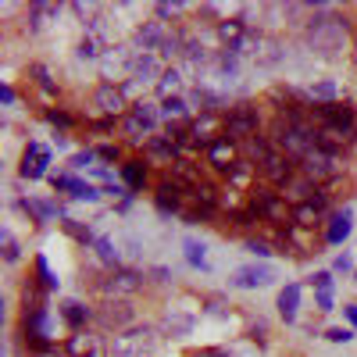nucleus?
<instances>
[{
    "label": "nucleus",
    "mask_w": 357,
    "mask_h": 357,
    "mask_svg": "<svg viewBox=\"0 0 357 357\" xmlns=\"http://www.w3.org/2000/svg\"><path fill=\"white\" fill-rule=\"evenodd\" d=\"M29 75H33V79H36V86L43 89V93H47V97H54V82H50V72H47L43 65H29Z\"/></svg>",
    "instance_id": "obj_44"
},
{
    "label": "nucleus",
    "mask_w": 357,
    "mask_h": 357,
    "mask_svg": "<svg viewBox=\"0 0 357 357\" xmlns=\"http://www.w3.org/2000/svg\"><path fill=\"white\" fill-rule=\"evenodd\" d=\"M93 250H97V261L107 268V272H111V268H122V257H118V247L107 240V236H97Z\"/></svg>",
    "instance_id": "obj_36"
},
{
    "label": "nucleus",
    "mask_w": 357,
    "mask_h": 357,
    "mask_svg": "<svg viewBox=\"0 0 357 357\" xmlns=\"http://www.w3.org/2000/svg\"><path fill=\"white\" fill-rule=\"evenodd\" d=\"M57 4H43V0H36V4H29V33H40V29L47 25V18H57Z\"/></svg>",
    "instance_id": "obj_33"
},
{
    "label": "nucleus",
    "mask_w": 357,
    "mask_h": 357,
    "mask_svg": "<svg viewBox=\"0 0 357 357\" xmlns=\"http://www.w3.org/2000/svg\"><path fill=\"white\" fill-rule=\"evenodd\" d=\"M154 282H168V268H154Z\"/></svg>",
    "instance_id": "obj_58"
},
{
    "label": "nucleus",
    "mask_w": 357,
    "mask_h": 357,
    "mask_svg": "<svg viewBox=\"0 0 357 357\" xmlns=\"http://www.w3.org/2000/svg\"><path fill=\"white\" fill-rule=\"evenodd\" d=\"M279 279V272L272 264H243V268H236L229 286L232 289H264V286H272Z\"/></svg>",
    "instance_id": "obj_14"
},
{
    "label": "nucleus",
    "mask_w": 357,
    "mask_h": 357,
    "mask_svg": "<svg viewBox=\"0 0 357 357\" xmlns=\"http://www.w3.org/2000/svg\"><path fill=\"white\" fill-rule=\"evenodd\" d=\"M118 175H122V183H126V190H129V193H143V190H146V183H151V172H146V165H143V161H136V158L122 161Z\"/></svg>",
    "instance_id": "obj_27"
},
{
    "label": "nucleus",
    "mask_w": 357,
    "mask_h": 357,
    "mask_svg": "<svg viewBox=\"0 0 357 357\" xmlns=\"http://www.w3.org/2000/svg\"><path fill=\"white\" fill-rule=\"evenodd\" d=\"M311 18L304 22V43L321 61H340L350 43V22L340 18L329 4H311Z\"/></svg>",
    "instance_id": "obj_1"
},
{
    "label": "nucleus",
    "mask_w": 357,
    "mask_h": 357,
    "mask_svg": "<svg viewBox=\"0 0 357 357\" xmlns=\"http://www.w3.org/2000/svg\"><path fill=\"white\" fill-rule=\"evenodd\" d=\"M93 321L100 325V329H114V336H122L126 329L136 325V311L126 301H104V307H97Z\"/></svg>",
    "instance_id": "obj_10"
},
{
    "label": "nucleus",
    "mask_w": 357,
    "mask_h": 357,
    "mask_svg": "<svg viewBox=\"0 0 357 357\" xmlns=\"http://www.w3.org/2000/svg\"><path fill=\"white\" fill-rule=\"evenodd\" d=\"M143 154L151 158L154 165H175V161H178V146H175V139L165 132V136H151V139H146Z\"/></svg>",
    "instance_id": "obj_24"
},
{
    "label": "nucleus",
    "mask_w": 357,
    "mask_h": 357,
    "mask_svg": "<svg viewBox=\"0 0 357 357\" xmlns=\"http://www.w3.org/2000/svg\"><path fill=\"white\" fill-rule=\"evenodd\" d=\"M307 97H311L314 104H336V97H340V86H336V79H318V82H311Z\"/></svg>",
    "instance_id": "obj_34"
},
{
    "label": "nucleus",
    "mask_w": 357,
    "mask_h": 357,
    "mask_svg": "<svg viewBox=\"0 0 357 357\" xmlns=\"http://www.w3.org/2000/svg\"><path fill=\"white\" fill-rule=\"evenodd\" d=\"M183 257H186V264L190 268H197V272H207V247L200 243V240H183Z\"/></svg>",
    "instance_id": "obj_35"
},
{
    "label": "nucleus",
    "mask_w": 357,
    "mask_h": 357,
    "mask_svg": "<svg viewBox=\"0 0 357 357\" xmlns=\"http://www.w3.org/2000/svg\"><path fill=\"white\" fill-rule=\"evenodd\" d=\"M186 82H190V75L178 68V65H168L165 72H161V79H158V97L161 100H172V97H183V89H186Z\"/></svg>",
    "instance_id": "obj_23"
},
{
    "label": "nucleus",
    "mask_w": 357,
    "mask_h": 357,
    "mask_svg": "<svg viewBox=\"0 0 357 357\" xmlns=\"http://www.w3.org/2000/svg\"><path fill=\"white\" fill-rule=\"evenodd\" d=\"M340 172V154L325 151V146H314V151L301 161V175H307L311 183H321V178H333Z\"/></svg>",
    "instance_id": "obj_11"
},
{
    "label": "nucleus",
    "mask_w": 357,
    "mask_h": 357,
    "mask_svg": "<svg viewBox=\"0 0 357 357\" xmlns=\"http://www.w3.org/2000/svg\"><path fill=\"white\" fill-rule=\"evenodd\" d=\"M301 293H304L301 282H286V286L279 289V304H275V307H279V318H282L286 325L296 321V311H301Z\"/></svg>",
    "instance_id": "obj_28"
},
{
    "label": "nucleus",
    "mask_w": 357,
    "mask_h": 357,
    "mask_svg": "<svg viewBox=\"0 0 357 357\" xmlns=\"http://www.w3.org/2000/svg\"><path fill=\"white\" fill-rule=\"evenodd\" d=\"M65 357H100V336L97 333H72L68 343H65Z\"/></svg>",
    "instance_id": "obj_25"
},
{
    "label": "nucleus",
    "mask_w": 357,
    "mask_h": 357,
    "mask_svg": "<svg viewBox=\"0 0 357 357\" xmlns=\"http://www.w3.org/2000/svg\"><path fill=\"white\" fill-rule=\"evenodd\" d=\"M47 122H50V126H57V129H72V126H75V118H72V114H65L61 107H50V111H47Z\"/></svg>",
    "instance_id": "obj_46"
},
{
    "label": "nucleus",
    "mask_w": 357,
    "mask_h": 357,
    "mask_svg": "<svg viewBox=\"0 0 357 357\" xmlns=\"http://www.w3.org/2000/svg\"><path fill=\"white\" fill-rule=\"evenodd\" d=\"M57 311H61V321L68 325L72 333H82L86 325H89V321L97 318V311H93V307H86L82 301H65V304L57 307Z\"/></svg>",
    "instance_id": "obj_26"
},
{
    "label": "nucleus",
    "mask_w": 357,
    "mask_h": 357,
    "mask_svg": "<svg viewBox=\"0 0 357 357\" xmlns=\"http://www.w3.org/2000/svg\"><path fill=\"white\" fill-rule=\"evenodd\" d=\"M343 314H347V321H350V329L357 333V304H350V307H343Z\"/></svg>",
    "instance_id": "obj_56"
},
{
    "label": "nucleus",
    "mask_w": 357,
    "mask_h": 357,
    "mask_svg": "<svg viewBox=\"0 0 357 357\" xmlns=\"http://www.w3.org/2000/svg\"><path fill=\"white\" fill-rule=\"evenodd\" d=\"M165 329H168L172 336H190V333H193V314L168 311V318H165Z\"/></svg>",
    "instance_id": "obj_37"
},
{
    "label": "nucleus",
    "mask_w": 357,
    "mask_h": 357,
    "mask_svg": "<svg viewBox=\"0 0 357 357\" xmlns=\"http://www.w3.org/2000/svg\"><path fill=\"white\" fill-rule=\"evenodd\" d=\"M158 122H161V104H154V100H136V104L126 111V118H122V136H126L129 143H136V146H146V139H151L154 129H158Z\"/></svg>",
    "instance_id": "obj_2"
},
{
    "label": "nucleus",
    "mask_w": 357,
    "mask_h": 357,
    "mask_svg": "<svg viewBox=\"0 0 357 357\" xmlns=\"http://www.w3.org/2000/svg\"><path fill=\"white\" fill-rule=\"evenodd\" d=\"M97 158L104 165H118V168H122V146H118V143H104V146H97Z\"/></svg>",
    "instance_id": "obj_43"
},
{
    "label": "nucleus",
    "mask_w": 357,
    "mask_h": 357,
    "mask_svg": "<svg viewBox=\"0 0 357 357\" xmlns=\"http://www.w3.org/2000/svg\"><path fill=\"white\" fill-rule=\"evenodd\" d=\"M0 247H4V261H8V264H15V261L22 257V250H18V240L11 236V229H4V232H0Z\"/></svg>",
    "instance_id": "obj_41"
},
{
    "label": "nucleus",
    "mask_w": 357,
    "mask_h": 357,
    "mask_svg": "<svg viewBox=\"0 0 357 357\" xmlns=\"http://www.w3.org/2000/svg\"><path fill=\"white\" fill-rule=\"evenodd\" d=\"M225 136L236 143H247L250 136H261V111L250 100H240L225 111Z\"/></svg>",
    "instance_id": "obj_4"
},
{
    "label": "nucleus",
    "mask_w": 357,
    "mask_h": 357,
    "mask_svg": "<svg viewBox=\"0 0 357 357\" xmlns=\"http://www.w3.org/2000/svg\"><path fill=\"white\" fill-rule=\"evenodd\" d=\"M0 100H4V104H8V107H11V104H15V89H11V86H8V82H4V86H0Z\"/></svg>",
    "instance_id": "obj_55"
},
{
    "label": "nucleus",
    "mask_w": 357,
    "mask_h": 357,
    "mask_svg": "<svg viewBox=\"0 0 357 357\" xmlns=\"http://www.w3.org/2000/svg\"><path fill=\"white\" fill-rule=\"evenodd\" d=\"M325 340H329V343H350V340H354V329H343V325H333V329H325Z\"/></svg>",
    "instance_id": "obj_48"
},
{
    "label": "nucleus",
    "mask_w": 357,
    "mask_h": 357,
    "mask_svg": "<svg viewBox=\"0 0 357 357\" xmlns=\"http://www.w3.org/2000/svg\"><path fill=\"white\" fill-rule=\"evenodd\" d=\"M47 168H50V151L43 143H29L25 151H22V165H18V175L22 178H29V183H36V178H43L47 175Z\"/></svg>",
    "instance_id": "obj_18"
},
{
    "label": "nucleus",
    "mask_w": 357,
    "mask_h": 357,
    "mask_svg": "<svg viewBox=\"0 0 357 357\" xmlns=\"http://www.w3.org/2000/svg\"><path fill=\"white\" fill-rule=\"evenodd\" d=\"M93 161H97V151H93V146H86V151H79V154L68 158V172L72 175L75 172H89V168H93Z\"/></svg>",
    "instance_id": "obj_40"
},
{
    "label": "nucleus",
    "mask_w": 357,
    "mask_h": 357,
    "mask_svg": "<svg viewBox=\"0 0 357 357\" xmlns=\"http://www.w3.org/2000/svg\"><path fill=\"white\" fill-rule=\"evenodd\" d=\"M22 207H25V215L33 218L36 225H47V222L57 215V204H50V200H33V197H25Z\"/></svg>",
    "instance_id": "obj_32"
},
{
    "label": "nucleus",
    "mask_w": 357,
    "mask_h": 357,
    "mask_svg": "<svg viewBox=\"0 0 357 357\" xmlns=\"http://www.w3.org/2000/svg\"><path fill=\"white\" fill-rule=\"evenodd\" d=\"M207 314H215V318H229V311H225V304H222V301H207Z\"/></svg>",
    "instance_id": "obj_53"
},
{
    "label": "nucleus",
    "mask_w": 357,
    "mask_h": 357,
    "mask_svg": "<svg viewBox=\"0 0 357 357\" xmlns=\"http://www.w3.org/2000/svg\"><path fill=\"white\" fill-rule=\"evenodd\" d=\"M254 50H250V57H254V65H261V68H272V65H279L282 61V47L275 43V40H268V36H250L247 40Z\"/></svg>",
    "instance_id": "obj_22"
},
{
    "label": "nucleus",
    "mask_w": 357,
    "mask_h": 357,
    "mask_svg": "<svg viewBox=\"0 0 357 357\" xmlns=\"http://www.w3.org/2000/svg\"><path fill=\"white\" fill-rule=\"evenodd\" d=\"M190 11V4H168V0H158L154 4V15L165 22V18H178V15H186Z\"/></svg>",
    "instance_id": "obj_42"
},
{
    "label": "nucleus",
    "mask_w": 357,
    "mask_h": 357,
    "mask_svg": "<svg viewBox=\"0 0 357 357\" xmlns=\"http://www.w3.org/2000/svg\"><path fill=\"white\" fill-rule=\"evenodd\" d=\"M354 275H357V268H354Z\"/></svg>",
    "instance_id": "obj_60"
},
{
    "label": "nucleus",
    "mask_w": 357,
    "mask_h": 357,
    "mask_svg": "<svg viewBox=\"0 0 357 357\" xmlns=\"http://www.w3.org/2000/svg\"><path fill=\"white\" fill-rule=\"evenodd\" d=\"M254 172H257V165H250L247 158H240V161H236L229 172H225V178H229V190L232 193H240V190H254Z\"/></svg>",
    "instance_id": "obj_30"
},
{
    "label": "nucleus",
    "mask_w": 357,
    "mask_h": 357,
    "mask_svg": "<svg viewBox=\"0 0 357 357\" xmlns=\"http://www.w3.org/2000/svg\"><path fill=\"white\" fill-rule=\"evenodd\" d=\"M93 129L97 132H111L114 129V118H100V122H93Z\"/></svg>",
    "instance_id": "obj_57"
},
{
    "label": "nucleus",
    "mask_w": 357,
    "mask_h": 357,
    "mask_svg": "<svg viewBox=\"0 0 357 357\" xmlns=\"http://www.w3.org/2000/svg\"><path fill=\"white\" fill-rule=\"evenodd\" d=\"M36 282H40L47 293H54L57 286H61V279H57V275L50 272V261H47L43 254H36Z\"/></svg>",
    "instance_id": "obj_38"
},
{
    "label": "nucleus",
    "mask_w": 357,
    "mask_h": 357,
    "mask_svg": "<svg viewBox=\"0 0 357 357\" xmlns=\"http://www.w3.org/2000/svg\"><path fill=\"white\" fill-rule=\"evenodd\" d=\"M333 268H336V272H354V261H350L347 254H340V257L333 261Z\"/></svg>",
    "instance_id": "obj_54"
},
{
    "label": "nucleus",
    "mask_w": 357,
    "mask_h": 357,
    "mask_svg": "<svg viewBox=\"0 0 357 357\" xmlns=\"http://www.w3.org/2000/svg\"><path fill=\"white\" fill-rule=\"evenodd\" d=\"M143 286V272L136 268H111V272L97 282V289L104 293V301H126Z\"/></svg>",
    "instance_id": "obj_7"
},
{
    "label": "nucleus",
    "mask_w": 357,
    "mask_h": 357,
    "mask_svg": "<svg viewBox=\"0 0 357 357\" xmlns=\"http://www.w3.org/2000/svg\"><path fill=\"white\" fill-rule=\"evenodd\" d=\"M190 100L186 97H172V100H161V118L168 126H190Z\"/></svg>",
    "instance_id": "obj_31"
},
{
    "label": "nucleus",
    "mask_w": 357,
    "mask_h": 357,
    "mask_svg": "<svg viewBox=\"0 0 357 357\" xmlns=\"http://www.w3.org/2000/svg\"><path fill=\"white\" fill-rule=\"evenodd\" d=\"M314 301H318V311H336L333 289H314Z\"/></svg>",
    "instance_id": "obj_49"
},
{
    "label": "nucleus",
    "mask_w": 357,
    "mask_h": 357,
    "mask_svg": "<svg viewBox=\"0 0 357 357\" xmlns=\"http://www.w3.org/2000/svg\"><path fill=\"white\" fill-rule=\"evenodd\" d=\"M261 175L268 178V186H275V190H286L296 175H301V165H296L293 158H286L282 151H272V158H268L261 165Z\"/></svg>",
    "instance_id": "obj_12"
},
{
    "label": "nucleus",
    "mask_w": 357,
    "mask_h": 357,
    "mask_svg": "<svg viewBox=\"0 0 357 357\" xmlns=\"http://www.w3.org/2000/svg\"><path fill=\"white\" fill-rule=\"evenodd\" d=\"M247 207L261 222H286V218H293V207H286V200H282V193L275 186H254Z\"/></svg>",
    "instance_id": "obj_5"
},
{
    "label": "nucleus",
    "mask_w": 357,
    "mask_h": 357,
    "mask_svg": "<svg viewBox=\"0 0 357 357\" xmlns=\"http://www.w3.org/2000/svg\"><path fill=\"white\" fill-rule=\"evenodd\" d=\"M333 215V207H329V197H325L321 190L311 197V200H301V204H293V225H301V229H314L321 222H329Z\"/></svg>",
    "instance_id": "obj_9"
},
{
    "label": "nucleus",
    "mask_w": 357,
    "mask_h": 357,
    "mask_svg": "<svg viewBox=\"0 0 357 357\" xmlns=\"http://www.w3.org/2000/svg\"><path fill=\"white\" fill-rule=\"evenodd\" d=\"M218 25V40H222V47H243L247 43V22L243 18H222V22H215Z\"/></svg>",
    "instance_id": "obj_29"
},
{
    "label": "nucleus",
    "mask_w": 357,
    "mask_h": 357,
    "mask_svg": "<svg viewBox=\"0 0 357 357\" xmlns=\"http://www.w3.org/2000/svg\"><path fill=\"white\" fill-rule=\"evenodd\" d=\"M168 36H172L168 22L154 18V22H143V25L136 29V36H132V47H136V50H151V54H158V50H161V43H165Z\"/></svg>",
    "instance_id": "obj_19"
},
{
    "label": "nucleus",
    "mask_w": 357,
    "mask_h": 357,
    "mask_svg": "<svg viewBox=\"0 0 357 357\" xmlns=\"http://www.w3.org/2000/svg\"><path fill=\"white\" fill-rule=\"evenodd\" d=\"M75 54L82 57V61H100V54H104V50H97V40H93V36H86V40L79 43Z\"/></svg>",
    "instance_id": "obj_45"
},
{
    "label": "nucleus",
    "mask_w": 357,
    "mask_h": 357,
    "mask_svg": "<svg viewBox=\"0 0 357 357\" xmlns=\"http://www.w3.org/2000/svg\"><path fill=\"white\" fill-rule=\"evenodd\" d=\"M89 175H93L97 183H104V186H111V183H114V172H111V168H104V165H93V168H89Z\"/></svg>",
    "instance_id": "obj_50"
},
{
    "label": "nucleus",
    "mask_w": 357,
    "mask_h": 357,
    "mask_svg": "<svg viewBox=\"0 0 357 357\" xmlns=\"http://www.w3.org/2000/svg\"><path fill=\"white\" fill-rule=\"evenodd\" d=\"M132 57H136V47L132 43H118V47H107L100 54V72H104V82H118L122 75L132 72Z\"/></svg>",
    "instance_id": "obj_8"
},
{
    "label": "nucleus",
    "mask_w": 357,
    "mask_h": 357,
    "mask_svg": "<svg viewBox=\"0 0 357 357\" xmlns=\"http://www.w3.org/2000/svg\"><path fill=\"white\" fill-rule=\"evenodd\" d=\"M161 72H165V68H161V57H158V54H151V50H136L129 79H136V82H154V86H158Z\"/></svg>",
    "instance_id": "obj_21"
},
{
    "label": "nucleus",
    "mask_w": 357,
    "mask_h": 357,
    "mask_svg": "<svg viewBox=\"0 0 357 357\" xmlns=\"http://www.w3.org/2000/svg\"><path fill=\"white\" fill-rule=\"evenodd\" d=\"M54 190L57 193H65V197H72V200H79V204H97L100 197H104V190L100 186H93V183H86V178H79V175H54Z\"/></svg>",
    "instance_id": "obj_17"
},
{
    "label": "nucleus",
    "mask_w": 357,
    "mask_h": 357,
    "mask_svg": "<svg viewBox=\"0 0 357 357\" xmlns=\"http://www.w3.org/2000/svg\"><path fill=\"white\" fill-rule=\"evenodd\" d=\"M186 197H190V190H186V186H178L175 178H161L158 190H154V207H158V211H161L165 218H172V215H183Z\"/></svg>",
    "instance_id": "obj_13"
},
{
    "label": "nucleus",
    "mask_w": 357,
    "mask_h": 357,
    "mask_svg": "<svg viewBox=\"0 0 357 357\" xmlns=\"http://www.w3.org/2000/svg\"><path fill=\"white\" fill-rule=\"evenodd\" d=\"M240 158H243V154H240V143L229 139V136H218L215 143H207V146H204V161L211 165L215 172H222V175H225L236 161H240Z\"/></svg>",
    "instance_id": "obj_16"
},
{
    "label": "nucleus",
    "mask_w": 357,
    "mask_h": 357,
    "mask_svg": "<svg viewBox=\"0 0 357 357\" xmlns=\"http://www.w3.org/2000/svg\"><path fill=\"white\" fill-rule=\"evenodd\" d=\"M33 357H61V354H54V350H43V354H33Z\"/></svg>",
    "instance_id": "obj_59"
},
{
    "label": "nucleus",
    "mask_w": 357,
    "mask_h": 357,
    "mask_svg": "<svg viewBox=\"0 0 357 357\" xmlns=\"http://www.w3.org/2000/svg\"><path fill=\"white\" fill-rule=\"evenodd\" d=\"M311 114L318 118V126H325V129H336V132H343V136H357V111H354V104H314L311 107Z\"/></svg>",
    "instance_id": "obj_6"
},
{
    "label": "nucleus",
    "mask_w": 357,
    "mask_h": 357,
    "mask_svg": "<svg viewBox=\"0 0 357 357\" xmlns=\"http://www.w3.org/2000/svg\"><path fill=\"white\" fill-rule=\"evenodd\" d=\"M193 357H232L229 350H222V347H200Z\"/></svg>",
    "instance_id": "obj_52"
},
{
    "label": "nucleus",
    "mask_w": 357,
    "mask_h": 357,
    "mask_svg": "<svg viewBox=\"0 0 357 357\" xmlns=\"http://www.w3.org/2000/svg\"><path fill=\"white\" fill-rule=\"evenodd\" d=\"M93 107L104 114V118H126L129 104H126V93L118 82H100L93 89Z\"/></svg>",
    "instance_id": "obj_15"
},
{
    "label": "nucleus",
    "mask_w": 357,
    "mask_h": 357,
    "mask_svg": "<svg viewBox=\"0 0 357 357\" xmlns=\"http://www.w3.org/2000/svg\"><path fill=\"white\" fill-rule=\"evenodd\" d=\"M61 225H65V232H68V236H72V240H79V243H82V247H93V243H97V236H93V232H89V229H86V225H79V222H75V218H65V222H61Z\"/></svg>",
    "instance_id": "obj_39"
},
{
    "label": "nucleus",
    "mask_w": 357,
    "mask_h": 357,
    "mask_svg": "<svg viewBox=\"0 0 357 357\" xmlns=\"http://www.w3.org/2000/svg\"><path fill=\"white\" fill-rule=\"evenodd\" d=\"M158 329L154 325H132L122 336H114L107 357H158Z\"/></svg>",
    "instance_id": "obj_3"
},
{
    "label": "nucleus",
    "mask_w": 357,
    "mask_h": 357,
    "mask_svg": "<svg viewBox=\"0 0 357 357\" xmlns=\"http://www.w3.org/2000/svg\"><path fill=\"white\" fill-rule=\"evenodd\" d=\"M247 250H250L254 257H261V261L275 254V247H272V243H268V240H247Z\"/></svg>",
    "instance_id": "obj_47"
},
{
    "label": "nucleus",
    "mask_w": 357,
    "mask_h": 357,
    "mask_svg": "<svg viewBox=\"0 0 357 357\" xmlns=\"http://www.w3.org/2000/svg\"><path fill=\"white\" fill-rule=\"evenodd\" d=\"M311 286H314V289H333V272H318V275L311 279Z\"/></svg>",
    "instance_id": "obj_51"
},
{
    "label": "nucleus",
    "mask_w": 357,
    "mask_h": 357,
    "mask_svg": "<svg viewBox=\"0 0 357 357\" xmlns=\"http://www.w3.org/2000/svg\"><path fill=\"white\" fill-rule=\"evenodd\" d=\"M350 232H354V211L350 207H340V211H333L329 222H325V243L340 247V243H347Z\"/></svg>",
    "instance_id": "obj_20"
}]
</instances>
